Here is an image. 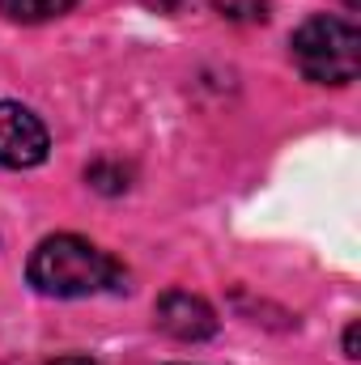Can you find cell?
Segmentation results:
<instances>
[{"mask_svg":"<svg viewBox=\"0 0 361 365\" xmlns=\"http://www.w3.org/2000/svg\"><path fill=\"white\" fill-rule=\"evenodd\" d=\"M30 284L47 297H93V293H119L128 289L123 268L98 251L93 242L77 238V234H56L43 238L30 255Z\"/></svg>","mask_w":361,"mask_h":365,"instance_id":"1","label":"cell"},{"mask_svg":"<svg viewBox=\"0 0 361 365\" xmlns=\"http://www.w3.org/2000/svg\"><path fill=\"white\" fill-rule=\"evenodd\" d=\"M293 64L315 86H349L361 73V34L345 17H310L293 34Z\"/></svg>","mask_w":361,"mask_h":365,"instance_id":"2","label":"cell"},{"mask_svg":"<svg viewBox=\"0 0 361 365\" xmlns=\"http://www.w3.org/2000/svg\"><path fill=\"white\" fill-rule=\"evenodd\" d=\"M47 149H51V136L43 119L21 102H0V166L30 170L47 162Z\"/></svg>","mask_w":361,"mask_h":365,"instance_id":"3","label":"cell"},{"mask_svg":"<svg viewBox=\"0 0 361 365\" xmlns=\"http://www.w3.org/2000/svg\"><path fill=\"white\" fill-rule=\"evenodd\" d=\"M153 314H158V327H162L166 336L183 340V344L208 340V336L217 331V314H213V306H208L204 297L187 293V289H171V293H162L158 306H153Z\"/></svg>","mask_w":361,"mask_h":365,"instance_id":"4","label":"cell"},{"mask_svg":"<svg viewBox=\"0 0 361 365\" xmlns=\"http://www.w3.org/2000/svg\"><path fill=\"white\" fill-rule=\"evenodd\" d=\"M77 0H0V13L13 17V21H51V17H64Z\"/></svg>","mask_w":361,"mask_h":365,"instance_id":"5","label":"cell"},{"mask_svg":"<svg viewBox=\"0 0 361 365\" xmlns=\"http://www.w3.org/2000/svg\"><path fill=\"white\" fill-rule=\"evenodd\" d=\"M217 9H221L225 17H243V21H264V17H268L264 0H217Z\"/></svg>","mask_w":361,"mask_h":365,"instance_id":"6","label":"cell"},{"mask_svg":"<svg viewBox=\"0 0 361 365\" xmlns=\"http://www.w3.org/2000/svg\"><path fill=\"white\" fill-rule=\"evenodd\" d=\"M141 4H149V9H158V13H175L183 0H141Z\"/></svg>","mask_w":361,"mask_h":365,"instance_id":"7","label":"cell"},{"mask_svg":"<svg viewBox=\"0 0 361 365\" xmlns=\"http://www.w3.org/2000/svg\"><path fill=\"white\" fill-rule=\"evenodd\" d=\"M345 353H349V357H357V327H349V331H345Z\"/></svg>","mask_w":361,"mask_h":365,"instance_id":"8","label":"cell"},{"mask_svg":"<svg viewBox=\"0 0 361 365\" xmlns=\"http://www.w3.org/2000/svg\"><path fill=\"white\" fill-rule=\"evenodd\" d=\"M51 365H98V361H90V357H60V361H51Z\"/></svg>","mask_w":361,"mask_h":365,"instance_id":"9","label":"cell"},{"mask_svg":"<svg viewBox=\"0 0 361 365\" xmlns=\"http://www.w3.org/2000/svg\"><path fill=\"white\" fill-rule=\"evenodd\" d=\"M345 4H349V9H353V4H357V0H345Z\"/></svg>","mask_w":361,"mask_h":365,"instance_id":"10","label":"cell"}]
</instances>
